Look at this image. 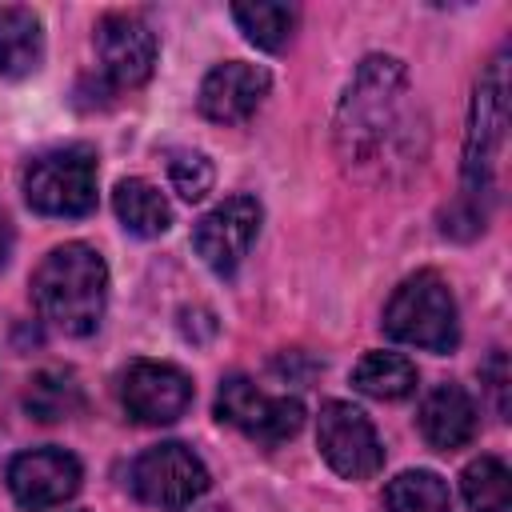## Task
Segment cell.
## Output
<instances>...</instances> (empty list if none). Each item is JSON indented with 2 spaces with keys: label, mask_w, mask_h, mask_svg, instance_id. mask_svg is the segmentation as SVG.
Here are the masks:
<instances>
[{
  "label": "cell",
  "mask_w": 512,
  "mask_h": 512,
  "mask_svg": "<svg viewBox=\"0 0 512 512\" xmlns=\"http://www.w3.org/2000/svg\"><path fill=\"white\" fill-rule=\"evenodd\" d=\"M408 96V76L404 64L392 56H368L336 112V144L348 164H372L384 148L396 140V124L404 112Z\"/></svg>",
  "instance_id": "obj_1"
},
{
  "label": "cell",
  "mask_w": 512,
  "mask_h": 512,
  "mask_svg": "<svg viewBox=\"0 0 512 512\" xmlns=\"http://www.w3.org/2000/svg\"><path fill=\"white\" fill-rule=\"evenodd\" d=\"M32 300L52 328H60L68 336L96 332L104 304H108L104 256L80 240L52 248L40 260V268L32 272Z\"/></svg>",
  "instance_id": "obj_2"
},
{
  "label": "cell",
  "mask_w": 512,
  "mask_h": 512,
  "mask_svg": "<svg viewBox=\"0 0 512 512\" xmlns=\"http://www.w3.org/2000/svg\"><path fill=\"white\" fill-rule=\"evenodd\" d=\"M504 124H508V56L500 52L472 96V120H468V148H464V196L452 208L464 212L468 232L484 228V208L480 196H492V172H496V156L504 144Z\"/></svg>",
  "instance_id": "obj_3"
},
{
  "label": "cell",
  "mask_w": 512,
  "mask_h": 512,
  "mask_svg": "<svg viewBox=\"0 0 512 512\" xmlns=\"http://www.w3.org/2000/svg\"><path fill=\"white\" fill-rule=\"evenodd\" d=\"M384 332L424 352H452L460 340L456 300L436 272L408 276L384 304Z\"/></svg>",
  "instance_id": "obj_4"
},
{
  "label": "cell",
  "mask_w": 512,
  "mask_h": 512,
  "mask_svg": "<svg viewBox=\"0 0 512 512\" xmlns=\"http://www.w3.org/2000/svg\"><path fill=\"white\" fill-rule=\"evenodd\" d=\"M24 196L44 216H88L96 208V156L84 144L44 152L24 172Z\"/></svg>",
  "instance_id": "obj_5"
},
{
  "label": "cell",
  "mask_w": 512,
  "mask_h": 512,
  "mask_svg": "<svg viewBox=\"0 0 512 512\" xmlns=\"http://www.w3.org/2000/svg\"><path fill=\"white\" fill-rule=\"evenodd\" d=\"M128 480H132L136 500H144L148 508H160V512H180V508L196 504L212 484L204 460L188 444H176V440L140 452Z\"/></svg>",
  "instance_id": "obj_6"
},
{
  "label": "cell",
  "mask_w": 512,
  "mask_h": 512,
  "mask_svg": "<svg viewBox=\"0 0 512 512\" xmlns=\"http://www.w3.org/2000/svg\"><path fill=\"white\" fill-rule=\"evenodd\" d=\"M216 416L256 444H284L304 424V404L296 396H268L248 376H228L216 392Z\"/></svg>",
  "instance_id": "obj_7"
},
{
  "label": "cell",
  "mask_w": 512,
  "mask_h": 512,
  "mask_svg": "<svg viewBox=\"0 0 512 512\" xmlns=\"http://www.w3.org/2000/svg\"><path fill=\"white\" fill-rule=\"evenodd\" d=\"M316 444L328 468L344 480H368L384 464V444L372 428V420L344 400H328L316 420Z\"/></svg>",
  "instance_id": "obj_8"
},
{
  "label": "cell",
  "mask_w": 512,
  "mask_h": 512,
  "mask_svg": "<svg viewBox=\"0 0 512 512\" xmlns=\"http://www.w3.org/2000/svg\"><path fill=\"white\" fill-rule=\"evenodd\" d=\"M260 220H264V212H260L256 196H228L196 220L192 248L212 272L232 276L240 268V260L248 256V248L260 232Z\"/></svg>",
  "instance_id": "obj_9"
},
{
  "label": "cell",
  "mask_w": 512,
  "mask_h": 512,
  "mask_svg": "<svg viewBox=\"0 0 512 512\" xmlns=\"http://www.w3.org/2000/svg\"><path fill=\"white\" fill-rule=\"evenodd\" d=\"M96 56L108 92L140 88L156 68V36L140 16L112 12L96 24Z\"/></svg>",
  "instance_id": "obj_10"
},
{
  "label": "cell",
  "mask_w": 512,
  "mask_h": 512,
  "mask_svg": "<svg viewBox=\"0 0 512 512\" xmlns=\"http://www.w3.org/2000/svg\"><path fill=\"white\" fill-rule=\"evenodd\" d=\"M120 400L136 424H172L192 404V380L176 364L136 360L120 376Z\"/></svg>",
  "instance_id": "obj_11"
},
{
  "label": "cell",
  "mask_w": 512,
  "mask_h": 512,
  "mask_svg": "<svg viewBox=\"0 0 512 512\" xmlns=\"http://www.w3.org/2000/svg\"><path fill=\"white\" fill-rule=\"evenodd\" d=\"M80 480H84V468L64 448H32L8 464V488L16 504L32 512L72 500L80 492Z\"/></svg>",
  "instance_id": "obj_12"
},
{
  "label": "cell",
  "mask_w": 512,
  "mask_h": 512,
  "mask_svg": "<svg viewBox=\"0 0 512 512\" xmlns=\"http://www.w3.org/2000/svg\"><path fill=\"white\" fill-rule=\"evenodd\" d=\"M268 84H272L268 72L256 64H244V60L216 64L200 84V112L216 124H240L260 108V100L268 96Z\"/></svg>",
  "instance_id": "obj_13"
},
{
  "label": "cell",
  "mask_w": 512,
  "mask_h": 512,
  "mask_svg": "<svg viewBox=\"0 0 512 512\" xmlns=\"http://www.w3.org/2000/svg\"><path fill=\"white\" fill-rule=\"evenodd\" d=\"M420 432L436 452H456L476 436V404L460 384H436L420 404Z\"/></svg>",
  "instance_id": "obj_14"
},
{
  "label": "cell",
  "mask_w": 512,
  "mask_h": 512,
  "mask_svg": "<svg viewBox=\"0 0 512 512\" xmlns=\"http://www.w3.org/2000/svg\"><path fill=\"white\" fill-rule=\"evenodd\" d=\"M44 60V28L32 8H4L0 12V76L24 80Z\"/></svg>",
  "instance_id": "obj_15"
},
{
  "label": "cell",
  "mask_w": 512,
  "mask_h": 512,
  "mask_svg": "<svg viewBox=\"0 0 512 512\" xmlns=\"http://www.w3.org/2000/svg\"><path fill=\"white\" fill-rule=\"evenodd\" d=\"M112 208H116L120 224H124L132 236H160V232H168V224H172V208H168L164 192H160L156 184L140 180V176H128V180L116 184Z\"/></svg>",
  "instance_id": "obj_16"
},
{
  "label": "cell",
  "mask_w": 512,
  "mask_h": 512,
  "mask_svg": "<svg viewBox=\"0 0 512 512\" xmlns=\"http://www.w3.org/2000/svg\"><path fill=\"white\" fill-rule=\"evenodd\" d=\"M84 396H80V384L72 372L64 368H44L28 380V392H24V408L28 416H36L40 424H56V420H68L72 412H80Z\"/></svg>",
  "instance_id": "obj_17"
},
{
  "label": "cell",
  "mask_w": 512,
  "mask_h": 512,
  "mask_svg": "<svg viewBox=\"0 0 512 512\" xmlns=\"http://www.w3.org/2000/svg\"><path fill=\"white\" fill-rule=\"evenodd\" d=\"M352 384L372 400H404L416 388V368L396 352H368L352 368Z\"/></svg>",
  "instance_id": "obj_18"
},
{
  "label": "cell",
  "mask_w": 512,
  "mask_h": 512,
  "mask_svg": "<svg viewBox=\"0 0 512 512\" xmlns=\"http://www.w3.org/2000/svg\"><path fill=\"white\" fill-rule=\"evenodd\" d=\"M460 488L472 512H512V476L496 456L472 460L460 472Z\"/></svg>",
  "instance_id": "obj_19"
},
{
  "label": "cell",
  "mask_w": 512,
  "mask_h": 512,
  "mask_svg": "<svg viewBox=\"0 0 512 512\" xmlns=\"http://www.w3.org/2000/svg\"><path fill=\"white\" fill-rule=\"evenodd\" d=\"M384 508L388 512H452V496L436 472L416 468V472H400L396 480H388Z\"/></svg>",
  "instance_id": "obj_20"
},
{
  "label": "cell",
  "mask_w": 512,
  "mask_h": 512,
  "mask_svg": "<svg viewBox=\"0 0 512 512\" xmlns=\"http://www.w3.org/2000/svg\"><path fill=\"white\" fill-rule=\"evenodd\" d=\"M240 32L264 48V52H280L296 28V8L292 4H272V0H256V4H236L232 8Z\"/></svg>",
  "instance_id": "obj_21"
},
{
  "label": "cell",
  "mask_w": 512,
  "mask_h": 512,
  "mask_svg": "<svg viewBox=\"0 0 512 512\" xmlns=\"http://www.w3.org/2000/svg\"><path fill=\"white\" fill-rule=\"evenodd\" d=\"M168 176H172V188L184 196V200H204L212 192V160L204 152H192V148H176L168 156Z\"/></svg>",
  "instance_id": "obj_22"
},
{
  "label": "cell",
  "mask_w": 512,
  "mask_h": 512,
  "mask_svg": "<svg viewBox=\"0 0 512 512\" xmlns=\"http://www.w3.org/2000/svg\"><path fill=\"white\" fill-rule=\"evenodd\" d=\"M480 380L488 384L492 392V404H496V416L508 420V356L504 352H492L488 364L480 368Z\"/></svg>",
  "instance_id": "obj_23"
},
{
  "label": "cell",
  "mask_w": 512,
  "mask_h": 512,
  "mask_svg": "<svg viewBox=\"0 0 512 512\" xmlns=\"http://www.w3.org/2000/svg\"><path fill=\"white\" fill-rule=\"evenodd\" d=\"M12 244H16V236H12V224L0 216V268L8 264V256H12Z\"/></svg>",
  "instance_id": "obj_24"
}]
</instances>
